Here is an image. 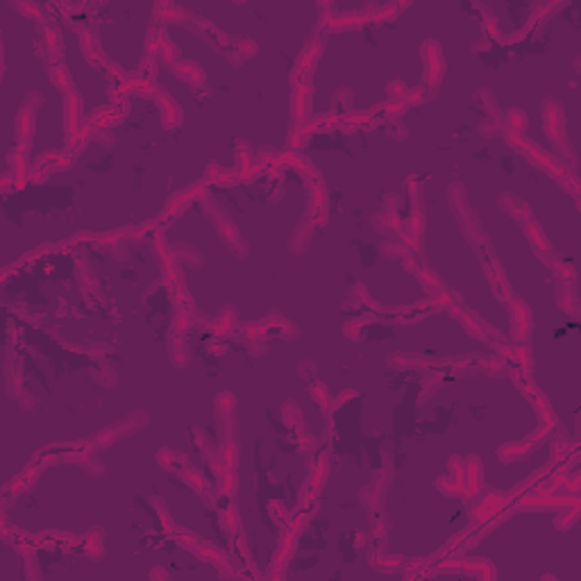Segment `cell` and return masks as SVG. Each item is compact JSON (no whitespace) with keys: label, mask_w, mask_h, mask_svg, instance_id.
I'll return each mask as SVG.
<instances>
[{"label":"cell","mask_w":581,"mask_h":581,"mask_svg":"<svg viewBox=\"0 0 581 581\" xmlns=\"http://www.w3.org/2000/svg\"><path fill=\"white\" fill-rule=\"evenodd\" d=\"M198 204H202V211L211 218V223H214L216 232L220 234V241L225 243V248L230 250L234 257H239V259L248 257L250 255V243L241 236V230L232 223L230 216L223 214V211H220L218 207H214L209 198L200 200Z\"/></svg>","instance_id":"cell-1"},{"label":"cell","mask_w":581,"mask_h":581,"mask_svg":"<svg viewBox=\"0 0 581 581\" xmlns=\"http://www.w3.org/2000/svg\"><path fill=\"white\" fill-rule=\"evenodd\" d=\"M543 127L547 138H550L556 148L568 152L570 161H575V152L570 150L566 138V111H563V105L556 98H545L543 100Z\"/></svg>","instance_id":"cell-2"},{"label":"cell","mask_w":581,"mask_h":581,"mask_svg":"<svg viewBox=\"0 0 581 581\" xmlns=\"http://www.w3.org/2000/svg\"><path fill=\"white\" fill-rule=\"evenodd\" d=\"M420 57H422V64H424L422 82H424V87L429 89V98H431L433 93H436L438 84L445 78V57H443V51H440V44L436 39L424 41V44L420 46Z\"/></svg>","instance_id":"cell-3"},{"label":"cell","mask_w":581,"mask_h":581,"mask_svg":"<svg viewBox=\"0 0 581 581\" xmlns=\"http://www.w3.org/2000/svg\"><path fill=\"white\" fill-rule=\"evenodd\" d=\"M41 102H44V96L32 91L26 100H23L19 114H16V141H19V148L30 150V141L35 136V125H37V114Z\"/></svg>","instance_id":"cell-4"},{"label":"cell","mask_w":581,"mask_h":581,"mask_svg":"<svg viewBox=\"0 0 581 581\" xmlns=\"http://www.w3.org/2000/svg\"><path fill=\"white\" fill-rule=\"evenodd\" d=\"M193 28L195 32L207 41V44L214 48V51H218L223 57H227L230 60V64H241L243 62V57L239 55V51H236V46H234V41L232 37H227L223 30H220L218 26H214L211 21L207 19H195L193 23Z\"/></svg>","instance_id":"cell-5"},{"label":"cell","mask_w":581,"mask_h":581,"mask_svg":"<svg viewBox=\"0 0 581 581\" xmlns=\"http://www.w3.org/2000/svg\"><path fill=\"white\" fill-rule=\"evenodd\" d=\"M321 55H323V41H321V37L309 39L307 44H305V48H302L300 55H298L296 69H293V75H291V84L293 87L311 84V75H314L318 62H321Z\"/></svg>","instance_id":"cell-6"},{"label":"cell","mask_w":581,"mask_h":581,"mask_svg":"<svg viewBox=\"0 0 581 581\" xmlns=\"http://www.w3.org/2000/svg\"><path fill=\"white\" fill-rule=\"evenodd\" d=\"M145 57H152V60L163 62L166 66H173L175 62H179V48L166 35V30L150 28L145 32Z\"/></svg>","instance_id":"cell-7"},{"label":"cell","mask_w":581,"mask_h":581,"mask_svg":"<svg viewBox=\"0 0 581 581\" xmlns=\"http://www.w3.org/2000/svg\"><path fill=\"white\" fill-rule=\"evenodd\" d=\"M311 105H314V91H311V84L293 87V91H291V120H293V129L302 127L311 118Z\"/></svg>","instance_id":"cell-8"},{"label":"cell","mask_w":581,"mask_h":581,"mask_svg":"<svg viewBox=\"0 0 581 581\" xmlns=\"http://www.w3.org/2000/svg\"><path fill=\"white\" fill-rule=\"evenodd\" d=\"M75 35H78V44H80L82 55H84V60L91 64L93 69H107L109 60H107V55H105L100 41H98V37L93 35V32L89 28H78Z\"/></svg>","instance_id":"cell-9"},{"label":"cell","mask_w":581,"mask_h":581,"mask_svg":"<svg viewBox=\"0 0 581 581\" xmlns=\"http://www.w3.org/2000/svg\"><path fill=\"white\" fill-rule=\"evenodd\" d=\"M39 48L48 55V64L53 62H62V53H64V39H62V32L57 28V23L46 19L41 23V41H39Z\"/></svg>","instance_id":"cell-10"},{"label":"cell","mask_w":581,"mask_h":581,"mask_svg":"<svg viewBox=\"0 0 581 581\" xmlns=\"http://www.w3.org/2000/svg\"><path fill=\"white\" fill-rule=\"evenodd\" d=\"M511 311V337L515 341H525L531 334V309L522 298H511L509 305Z\"/></svg>","instance_id":"cell-11"},{"label":"cell","mask_w":581,"mask_h":581,"mask_svg":"<svg viewBox=\"0 0 581 581\" xmlns=\"http://www.w3.org/2000/svg\"><path fill=\"white\" fill-rule=\"evenodd\" d=\"M506 502H509V495H502V493H488L479 500V504L474 506L470 518L474 525H486L490 522V518H495L497 513L504 511Z\"/></svg>","instance_id":"cell-12"},{"label":"cell","mask_w":581,"mask_h":581,"mask_svg":"<svg viewBox=\"0 0 581 581\" xmlns=\"http://www.w3.org/2000/svg\"><path fill=\"white\" fill-rule=\"evenodd\" d=\"M157 105H159V111H161V127L166 129H175L184 123V111L182 107L177 105V100L173 96L168 93L166 87H161V91L157 93Z\"/></svg>","instance_id":"cell-13"},{"label":"cell","mask_w":581,"mask_h":581,"mask_svg":"<svg viewBox=\"0 0 581 581\" xmlns=\"http://www.w3.org/2000/svg\"><path fill=\"white\" fill-rule=\"evenodd\" d=\"M166 355L170 359V364L175 368H186L191 361V350L186 343V334L177 330H168L166 337Z\"/></svg>","instance_id":"cell-14"},{"label":"cell","mask_w":581,"mask_h":581,"mask_svg":"<svg viewBox=\"0 0 581 581\" xmlns=\"http://www.w3.org/2000/svg\"><path fill=\"white\" fill-rule=\"evenodd\" d=\"M84 120H87V114H84L82 96L78 91H71L64 98V129H66V134L78 132Z\"/></svg>","instance_id":"cell-15"},{"label":"cell","mask_w":581,"mask_h":581,"mask_svg":"<svg viewBox=\"0 0 581 581\" xmlns=\"http://www.w3.org/2000/svg\"><path fill=\"white\" fill-rule=\"evenodd\" d=\"M316 230H318L316 223L307 216L296 225V230L291 232V239H289V252L293 257H302L311 248V239H314Z\"/></svg>","instance_id":"cell-16"},{"label":"cell","mask_w":581,"mask_h":581,"mask_svg":"<svg viewBox=\"0 0 581 581\" xmlns=\"http://www.w3.org/2000/svg\"><path fill=\"white\" fill-rule=\"evenodd\" d=\"M481 484H484V465H481V459L479 456L463 459V488L468 497L479 495Z\"/></svg>","instance_id":"cell-17"},{"label":"cell","mask_w":581,"mask_h":581,"mask_svg":"<svg viewBox=\"0 0 581 581\" xmlns=\"http://www.w3.org/2000/svg\"><path fill=\"white\" fill-rule=\"evenodd\" d=\"M170 73H173L175 78H179L182 82H186L191 89H200L204 87V80H207V75H204V69L200 66L198 62H193V60H179L175 62L173 66H168Z\"/></svg>","instance_id":"cell-18"},{"label":"cell","mask_w":581,"mask_h":581,"mask_svg":"<svg viewBox=\"0 0 581 581\" xmlns=\"http://www.w3.org/2000/svg\"><path fill=\"white\" fill-rule=\"evenodd\" d=\"M73 154L69 150H46L35 159V166L48 170V173H62L73 166Z\"/></svg>","instance_id":"cell-19"},{"label":"cell","mask_w":581,"mask_h":581,"mask_svg":"<svg viewBox=\"0 0 581 581\" xmlns=\"http://www.w3.org/2000/svg\"><path fill=\"white\" fill-rule=\"evenodd\" d=\"M534 449L536 447L531 445L527 438L513 440V443H504L500 449H497V459H500L502 463H520V461L529 459Z\"/></svg>","instance_id":"cell-20"},{"label":"cell","mask_w":581,"mask_h":581,"mask_svg":"<svg viewBox=\"0 0 581 581\" xmlns=\"http://www.w3.org/2000/svg\"><path fill=\"white\" fill-rule=\"evenodd\" d=\"M282 413V424L293 433V438H298L305 433V418H302V409L293 400H286L280 409Z\"/></svg>","instance_id":"cell-21"},{"label":"cell","mask_w":581,"mask_h":581,"mask_svg":"<svg viewBox=\"0 0 581 581\" xmlns=\"http://www.w3.org/2000/svg\"><path fill=\"white\" fill-rule=\"evenodd\" d=\"M327 477H330V454L321 452V456H318V461L314 465V470H311L309 479H307V488L318 497L323 493V488L327 486Z\"/></svg>","instance_id":"cell-22"},{"label":"cell","mask_w":581,"mask_h":581,"mask_svg":"<svg viewBox=\"0 0 581 581\" xmlns=\"http://www.w3.org/2000/svg\"><path fill=\"white\" fill-rule=\"evenodd\" d=\"M28 150L23 148H14L10 152V170L7 173L12 175L16 189H23V186L28 184V175H30V168H28Z\"/></svg>","instance_id":"cell-23"},{"label":"cell","mask_w":581,"mask_h":581,"mask_svg":"<svg viewBox=\"0 0 581 581\" xmlns=\"http://www.w3.org/2000/svg\"><path fill=\"white\" fill-rule=\"evenodd\" d=\"M204 182L207 184H216L218 189H230V186H236L241 182L236 170H227L223 166H218L216 161H211L207 170H204Z\"/></svg>","instance_id":"cell-24"},{"label":"cell","mask_w":581,"mask_h":581,"mask_svg":"<svg viewBox=\"0 0 581 581\" xmlns=\"http://www.w3.org/2000/svg\"><path fill=\"white\" fill-rule=\"evenodd\" d=\"M170 252H173V259L177 266L200 268L204 264V257L200 255V250L191 243H173L170 245Z\"/></svg>","instance_id":"cell-25"},{"label":"cell","mask_w":581,"mask_h":581,"mask_svg":"<svg viewBox=\"0 0 581 581\" xmlns=\"http://www.w3.org/2000/svg\"><path fill=\"white\" fill-rule=\"evenodd\" d=\"M500 207H502L511 218L520 220V223H527V220L534 218V216H531L529 204H527L525 200H520L518 195H513V193H502V195H500Z\"/></svg>","instance_id":"cell-26"},{"label":"cell","mask_w":581,"mask_h":581,"mask_svg":"<svg viewBox=\"0 0 581 581\" xmlns=\"http://www.w3.org/2000/svg\"><path fill=\"white\" fill-rule=\"evenodd\" d=\"M152 14H154V19L161 21V23H186L189 21L186 10H182V7L175 5V3H168V0H159V3H154Z\"/></svg>","instance_id":"cell-27"},{"label":"cell","mask_w":581,"mask_h":581,"mask_svg":"<svg viewBox=\"0 0 581 581\" xmlns=\"http://www.w3.org/2000/svg\"><path fill=\"white\" fill-rule=\"evenodd\" d=\"M102 538L105 534L100 529H93V531H89V534L84 536H80V543H78V550L89 556L91 561H98V559H102V554H105V547H102Z\"/></svg>","instance_id":"cell-28"},{"label":"cell","mask_w":581,"mask_h":581,"mask_svg":"<svg viewBox=\"0 0 581 581\" xmlns=\"http://www.w3.org/2000/svg\"><path fill=\"white\" fill-rule=\"evenodd\" d=\"M48 75H51V84H53L60 93L69 96L71 91H75V89H73V78H71V73H69V69L64 66L62 62L48 64Z\"/></svg>","instance_id":"cell-29"},{"label":"cell","mask_w":581,"mask_h":581,"mask_svg":"<svg viewBox=\"0 0 581 581\" xmlns=\"http://www.w3.org/2000/svg\"><path fill=\"white\" fill-rule=\"evenodd\" d=\"M236 327V309L234 307H225L220 309V314L214 318L211 323H207V330L211 334H216V337H227V334H232Z\"/></svg>","instance_id":"cell-30"},{"label":"cell","mask_w":581,"mask_h":581,"mask_svg":"<svg viewBox=\"0 0 581 581\" xmlns=\"http://www.w3.org/2000/svg\"><path fill=\"white\" fill-rule=\"evenodd\" d=\"M193 554L198 556L200 561H204V563H211V566H216V568H225V570H227V575H232V572H230V568H232V561L227 559V556H225L223 552H220L218 547L209 545V543H202L200 547H195V550H193Z\"/></svg>","instance_id":"cell-31"},{"label":"cell","mask_w":581,"mask_h":581,"mask_svg":"<svg viewBox=\"0 0 581 581\" xmlns=\"http://www.w3.org/2000/svg\"><path fill=\"white\" fill-rule=\"evenodd\" d=\"M114 427L118 429V436H120V438H127V436H132V433L141 431L143 427H148V413L138 409V411H132L129 415H125V418L114 424Z\"/></svg>","instance_id":"cell-32"},{"label":"cell","mask_w":581,"mask_h":581,"mask_svg":"<svg viewBox=\"0 0 581 581\" xmlns=\"http://www.w3.org/2000/svg\"><path fill=\"white\" fill-rule=\"evenodd\" d=\"M522 230H525V236H527V241L531 243V248H534L536 252H552V243L550 239L545 236V230L541 225L536 223L534 218L527 220V223H522Z\"/></svg>","instance_id":"cell-33"},{"label":"cell","mask_w":581,"mask_h":581,"mask_svg":"<svg viewBox=\"0 0 581 581\" xmlns=\"http://www.w3.org/2000/svg\"><path fill=\"white\" fill-rule=\"evenodd\" d=\"M157 463L161 465L163 470L168 472H182L186 465H189V459H186V454L177 452V449H170V447H161L157 452Z\"/></svg>","instance_id":"cell-34"},{"label":"cell","mask_w":581,"mask_h":581,"mask_svg":"<svg viewBox=\"0 0 581 581\" xmlns=\"http://www.w3.org/2000/svg\"><path fill=\"white\" fill-rule=\"evenodd\" d=\"M182 474V479H184V484L189 486L193 493H198L202 497H207V502L211 504V497H209V486H207V479H204V474L198 470V468H191V465H186V468L179 472Z\"/></svg>","instance_id":"cell-35"},{"label":"cell","mask_w":581,"mask_h":581,"mask_svg":"<svg viewBox=\"0 0 581 581\" xmlns=\"http://www.w3.org/2000/svg\"><path fill=\"white\" fill-rule=\"evenodd\" d=\"M409 109L406 100H384L377 107H373L370 111L375 116H379L384 123L386 120H400V116H404V111Z\"/></svg>","instance_id":"cell-36"},{"label":"cell","mask_w":581,"mask_h":581,"mask_svg":"<svg viewBox=\"0 0 581 581\" xmlns=\"http://www.w3.org/2000/svg\"><path fill=\"white\" fill-rule=\"evenodd\" d=\"M309 395H311V400H314L316 402V406L321 409L323 413H332L334 411V400H332V395H330V391H327V386L323 382H318V379H314V382H309Z\"/></svg>","instance_id":"cell-37"},{"label":"cell","mask_w":581,"mask_h":581,"mask_svg":"<svg viewBox=\"0 0 581 581\" xmlns=\"http://www.w3.org/2000/svg\"><path fill=\"white\" fill-rule=\"evenodd\" d=\"M529 125V118L527 114L522 111L520 107H511L509 111L504 114L502 118V129L504 132H515V134H522Z\"/></svg>","instance_id":"cell-38"},{"label":"cell","mask_w":581,"mask_h":581,"mask_svg":"<svg viewBox=\"0 0 581 581\" xmlns=\"http://www.w3.org/2000/svg\"><path fill=\"white\" fill-rule=\"evenodd\" d=\"M216 418L220 422L236 418V397L234 393L225 391V393H218L216 395Z\"/></svg>","instance_id":"cell-39"},{"label":"cell","mask_w":581,"mask_h":581,"mask_svg":"<svg viewBox=\"0 0 581 581\" xmlns=\"http://www.w3.org/2000/svg\"><path fill=\"white\" fill-rule=\"evenodd\" d=\"M352 102H355V93L350 91V89H339L337 93L332 98V114H337L339 118H343L346 114L352 111Z\"/></svg>","instance_id":"cell-40"},{"label":"cell","mask_w":581,"mask_h":581,"mask_svg":"<svg viewBox=\"0 0 581 581\" xmlns=\"http://www.w3.org/2000/svg\"><path fill=\"white\" fill-rule=\"evenodd\" d=\"M189 440H191L193 449H198V452L207 456V459L216 452V447H214V443H211V438L200 427H191L189 429Z\"/></svg>","instance_id":"cell-41"},{"label":"cell","mask_w":581,"mask_h":581,"mask_svg":"<svg viewBox=\"0 0 581 581\" xmlns=\"http://www.w3.org/2000/svg\"><path fill=\"white\" fill-rule=\"evenodd\" d=\"M170 538H173L179 547H184V550H189V552H193L195 547H200L204 543L198 534H193V531L182 529V527H175L173 531H170Z\"/></svg>","instance_id":"cell-42"},{"label":"cell","mask_w":581,"mask_h":581,"mask_svg":"<svg viewBox=\"0 0 581 581\" xmlns=\"http://www.w3.org/2000/svg\"><path fill=\"white\" fill-rule=\"evenodd\" d=\"M236 488H239V477H236V468H234V470H220V472H216V493H220V495H232Z\"/></svg>","instance_id":"cell-43"},{"label":"cell","mask_w":581,"mask_h":581,"mask_svg":"<svg viewBox=\"0 0 581 581\" xmlns=\"http://www.w3.org/2000/svg\"><path fill=\"white\" fill-rule=\"evenodd\" d=\"M556 305L561 307V311H575L579 307L575 291H572V284L559 282V289H556Z\"/></svg>","instance_id":"cell-44"},{"label":"cell","mask_w":581,"mask_h":581,"mask_svg":"<svg viewBox=\"0 0 581 581\" xmlns=\"http://www.w3.org/2000/svg\"><path fill=\"white\" fill-rule=\"evenodd\" d=\"M413 275H415V280L420 282L422 291H427L429 296H433V293H438L440 289H443V282H440V277L436 273L427 271V268H418V271H415Z\"/></svg>","instance_id":"cell-45"},{"label":"cell","mask_w":581,"mask_h":581,"mask_svg":"<svg viewBox=\"0 0 581 581\" xmlns=\"http://www.w3.org/2000/svg\"><path fill=\"white\" fill-rule=\"evenodd\" d=\"M388 364L395 366V368H420V366H427L422 357L418 355H411V352H393L388 355Z\"/></svg>","instance_id":"cell-46"},{"label":"cell","mask_w":581,"mask_h":581,"mask_svg":"<svg viewBox=\"0 0 581 581\" xmlns=\"http://www.w3.org/2000/svg\"><path fill=\"white\" fill-rule=\"evenodd\" d=\"M579 504H570L566 506V509H561V513L556 515V520H554V527L559 529V531H566L570 527H575L577 525V520H579Z\"/></svg>","instance_id":"cell-47"},{"label":"cell","mask_w":581,"mask_h":581,"mask_svg":"<svg viewBox=\"0 0 581 581\" xmlns=\"http://www.w3.org/2000/svg\"><path fill=\"white\" fill-rule=\"evenodd\" d=\"M12 7L23 16V19H30V21H37V23L46 21V16H44V12H41V7L37 3H30V0H19V3H12Z\"/></svg>","instance_id":"cell-48"},{"label":"cell","mask_w":581,"mask_h":581,"mask_svg":"<svg viewBox=\"0 0 581 581\" xmlns=\"http://www.w3.org/2000/svg\"><path fill=\"white\" fill-rule=\"evenodd\" d=\"M447 198H449V207H452L454 214H461V211L468 209V195H465V189L461 184H452L447 189Z\"/></svg>","instance_id":"cell-49"},{"label":"cell","mask_w":581,"mask_h":581,"mask_svg":"<svg viewBox=\"0 0 581 581\" xmlns=\"http://www.w3.org/2000/svg\"><path fill=\"white\" fill-rule=\"evenodd\" d=\"M152 506H154V515H157L161 529L166 531V534H170L177 525L173 522V518H170V513L166 509V502H161V497H152Z\"/></svg>","instance_id":"cell-50"},{"label":"cell","mask_w":581,"mask_h":581,"mask_svg":"<svg viewBox=\"0 0 581 581\" xmlns=\"http://www.w3.org/2000/svg\"><path fill=\"white\" fill-rule=\"evenodd\" d=\"M116 440H120V436H118V429L114 427H105V429H100V431H96L93 436H91V443H93V447H109V445H114L116 443Z\"/></svg>","instance_id":"cell-51"},{"label":"cell","mask_w":581,"mask_h":581,"mask_svg":"<svg viewBox=\"0 0 581 581\" xmlns=\"http://www.w3.org/2000/svg\"><path fill=\"white\" fill-rule=\"evenodd\" d=\"M404 7H409V5H397V3L382 5V7H377V10L373 12L370 21H393V19H397V14L402 12Z\"/></svg>","instance_id":"cell-52"},{"label":"cell","mask_w":581,"mask_h":581,"mask_svg":"<svg viewBox=\"0 0 581 581\" xmlns=\"http://www.w3.org/2000/svg\"><path fill=\"white\" fill-rule=\"evenodd\" d=\"M232 41H234L236 51H239V55L243 57V60H250V57H255L259 53V46H257L255 39H250V37H232Z\"/></svg>","instance_id":"cell-53"},{"label":"cell","mask_w":581,"mask_h":581,"mask_svg":"<svg viewBox=\"0 0 581 581\" xmlns=\"http://www.w3.org/2000/svg\"><path fill=\"white\" fill-rule=\"evenodd\" d=\"M234 552H236V559H241L243 566H252V554H250V547L248 543H245V536L241 534L239 529H236V534H234Z\"/></svg>","instance_id":"cell-54"},{"label":"cell","mask_w":581,"mask_h":581,"mask_svg":"<svg viewBox=\"0 0 581 581\" xmlns=\"http://www.w3.org/2000/svg\"><path fill=\"white\" fill-rule=\"evenodd\" d=\"M218 522L220 527L227 529V531H236L239 529V515H236V509L232 506H225V509L218 511Z\"/></svg>","instance_id":"cell-55"},{"label":"cell","mask_w":581,"mask_h":581,"mask_svg":"<svg viewBox=\"0 0 581 581\" xmlns=\"http://www.w3.org/2000/svg\"><path fill=\"white\" fill-rule=\"evenodd\" d=\"M379 255L382 257H386V259H402V255L406 252V248L402 243H400V239L397 241H384L382 245H379Z\"/></svg>","instance_id":"cell-56"},{"label":"cell","mask_w":581,"mask_h":581,"mask_svg":"<svg viewBox=\"0 0 581 581\" xmlns=\"http://www.w3.org/2000/svg\"><path fill=\"white\" fill-rule=\"evenodd\" d=\"M406 91H409V87L404 84L402 80H393V82H388V84H386V96H388V100H404Z\"/></svg>","instance_id":"cell-57"},{"label":"cell","mask_w":581,"mask_h":581,"mask_svg":"<svg viewBox=\"0 0 581 581\" xmlns=\"http://www.w3.org/2000/svg\"><path fill=\"white\" fill-rule=\"evenodd\" d=\"M429 98V93H427V87L424 84H420V87H413V89H409L406 91V105L409 107H413V105H422L424 100H427Z\"/></svg>","instance_id":"cell-58"},{"label":"cell","mask_w":581,"mask_h":581,"mask_svg":"<svg viewBox=\"0 0 581 581\" xmlns=\"http://www.w3.org/2000/svg\"><path fill=\"white\" fill-rule=\"evenodd\" d=\"M384 129H386V134L391 138H395V141H404L406 134H409L406 127L400 120H386V123H384Z\"/></svg>","instance_id":"cell-59"},{"label":"cell","mask_w":581,"mask_h":581,"mask_svg":"<svg viewBox=\"0 0 581 581\" xmlns=\"http://www.w3.org/2000/svg\"><path fill=\"white\" fill-rule=\"evenodd\" d=\"M48 177H51V173H48V170L39 168V166H35V163H32L30 175H28V182H32V184H44Z\"/></svg>","instance_id":"cell-60"},{"label":"cell","mask_w":581,"mask_h":581,"mask_svg":"<svg viewBox=\"0 0 581 581\" xmlns=\"http://www.w3.org/2000/svg\"><path fill=\"white\" fill-rule=\"evenodd\" d=\"M402 266H404V271L409 273H415L418 271V255H413V252H404L402 255Z\"/></svg>","instance_id":"cell-61"},{"label":"cell","mask_w":581,"mask_h":581,"mask_svg":"<svg viewBox=\"0 0 581 581\" xmlns=\"http://www.w3.org/2000/svg\"><path fill=\"white\" fill-rule=\"evenodd\" d=\"M298 375L305 382H309V377H316V366L311 364V361H302L300 368H298Z\"/></svg>","instance_id":"cell-62"}]
</instances>
